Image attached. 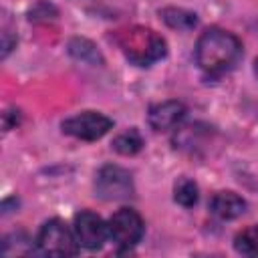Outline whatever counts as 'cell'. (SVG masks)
<instances>
[{
  "label": "cell",
  "mask_w": 258,
  "mask_h": 258,
  "mask_svg": "<svg viewBox=\"0 0 258 258\" xmlns=\"http://www.w3.org/2000/svg\"><path fill=\"white\" fill-rule=\"evenodd\" d=\"M234 248L238 254L244 256H258V224L248 226L234 238Z\"/></svg>",
  "instance_id": "obj_13"
},
{
  "label": "cell",
  "mask_w": 258,
  "mask_h": 258,
  "mask_svg": "<svg viewBox=\"0 0 258 258\" xmlns=\"http://www.w3.org/2000/svg\"><path fill=\"white\" fill-rule=\"evenodd\" d=\"M109 238L119 250L133 248L143 236V220L131 208H121L109 218Z\"/></svg>",
  "instance_id": "obj_5"
},
{
  "label": "cell",
  "mask_w": 258,
  "mask_h": 258,
  "mask_svg": "<svg viewBox=\"0 0 258 258\" xmlns=\"http://www.w3.org/2000/svg\"><path fill=\"white\" fill-rule=\"evenodd\" d=\"M73 232H75L79 246L87 248V250H99L109 236V228L101 220V216H97L95 212H89V210H83L75 216Z\"/></svg>",
  "instance_id": "obj_7"
},
{
  "label": "cell",
  "mask_w": 258,
  "mask_h": 258,
  "mask_svg": "<svg viewBox=\"0 0 258 258\" xmlns=\"http://www.w3.org/2000/svg\"><path fill=\"white\" fill-rule=\"evenodd\" d=\"M113 149L121 155H135L141 151L143 147V137L137 129H129L125 133H119L115 139H113Z\"/></svg>",
  "instance_id": "obj_12"
},
{
  "label": "cell",
  "mask_w": 258,
  "mask_h": 258,
  "mask_svg": "<svg viewBox=\"0 0 258 258\" xmlns=\"http://www.w3.org/2000/svg\"><path fill=\"white\" fill-rule=\"evenodd\" d=\"M242 56V42L228 30L208 28L196 42V62L208 75H224Z\"/></svg>",
  "instance_id": "obj_1"
},
{
  "label": "cell",
  "mask_w": 258,
  "mask_h": 258,
  "mask_svg": "<svg viewBox=\"0 0 258 258\" xmlns=\"http://www.w3.org/2000/svg\"><path fill=\"white\" fill-rule=\"evenodd\" d=\"M121 52L137 67H149L165 56L167 44L165 40L151 28L145 26H129L117 30L115 36Z\"/></svg>",
  "instance_id": "obj_2"
},
{
  "label": "cell",
  "mask_w": 258,
  "mask_h": 258,
  "mask_svg": "<svg viewBox=\"0 0 258 258\" xmlns=\"http://www.w3.org/2000/svg\"><path fill=\"white\" fill-rule=\"evenodd\" d=\"M69 52L79 58V60H85V62H91V64H97V62H103L99 50L95 48V44L87 38H73L69 42Z\"/></svg>",
  "instance_id": "obj_14"
},
{
  "label": "cell",
  "mask_w": 258,
  "mask_h": 258,
  "mask_svg": "<svg viewBox=\"0 0 258 258\" xmlns=\"http://www.w3.org/2000/svg\"><path fill=\"white\" fill-rule=\"evenodd\" d=\"M198 198H200V189H198V183L189 177H179L173 185V200L183 206V208H191L198 204Z\"/></svg>",
  "instance_id": "obj_11"
},
{
  "label": "cell",
  "mask_w": 258,
  "mask_h": 258,
  "mask_svg": "<svg viewBox=\"0 0 258 258\" xmlns=\"http://www.w3.org/2000/svg\"><path fill=\"white\" fill-rule=\"evenodd\" d=\"M95 191L105 202H119L133 196L131 173L119 165H103L95 177Z\"/></svg>",
  "instance_id": "obj_4"
},
{
  "label": "cell",
  "mask_w": 258,
  "mask_h": 258,
  "mask_svg": "<svg viewBox=\"0 0 258 258\" xmlns=\"http://www.w3.org/2000/svg\"><path fill=\"white\" fill-rule=\"evenodd\" d=\"M12 46H16V38H10V32L4 30L2 32V56L4 58L8 56V52L12 50Z\"/></svg>",
  "instance_id": "obj_15"
},
{
  "label": "cell",
  "mask_w": 258,
  "mask_h": 258,
  "mask_svg": "<svg viewBox=\"0 0 258 258\" xmlns=\"http://www.w3.org/2000/svg\"><path fill=\"white\" fill-rule=\"evenodd\" d=\"M210 212L218 220H234L246 212V202L234 191H218L210 200Z\"/></svg>",
  "instance_id": "obj_9"
},
{
  "label": "cell",
  "mask_w": 258,
  "mask_h": 258,
  "mask_svg": "<svg viewBox=\"0 0 258 258\" xmlns=\"http://www.w3.org/2000/svg\"><path fill=\"white\" fill-rule=\"evenodd\" d=\"M36 248L38 252L48 256H75L79 250V242L75 238V232H71L62 220L54 218L44 222L38 230Z\"/></svg>",
  "instance_id": "obj_3"
},
{
  "label": "cell",
  "mask_w": 258,
  "mask_h": 258,
  "mask_svg": "<svg viewBox=\"0 0 258 258\" xmlns=\"http://www.w3.org/2000/svg\"><path fill=\"white\" fill-rule=\"evenodd\" d=\"M185 117V105L179 101H163L149 107L147 121L151 129L155 131H167L173 129L181 119Z\"/></svg>",
  "instance_id": "obj_8"
},
{
  "label": "cell",
  "mask_w": 258,
  "mask_h": 258,
  "mask_svg": "<svg viewBox=\"0 0 258 258\" xmlns=\"http://www.w3.org/2000/svg\"><path fill=\"white\" fill-rule=\"evenodd\" d=\"M111 127H113V121L107 115L97 113V111H83L60 123L62 133L83 139V141H97L105 133H109Z\"/></svg>",
  "instance_id": "obj_6"
},
{
  "label": "cell",
  "mask_w": 258,
  "mask_h": 258,
  "mask_svg": "<svg viewBox=\"0 0 258 258\" xmlns=\"http://www.w3.org/2000/svg\"><path fill=\"white\" fill-rule=\"evenodd\" d=\"M254 73H256V77H258V58H256V62H254Z\"/></svg>",
  "instance_id": "obj_16"
},
{
  "label": "cell",
  "mask_w": 258,
  "mask_h": 258,
  "mask_svg": "<svg viewBox=\"0 0 258 258\" xmlns=\"http://www.w3.org/2000/svg\"><path fill=\"white\" fill-rule=\"evenodd\" d=\"M159 16L169 28H175V30H191L198 24V16L194 12L175 8V6H167V8L159 10Z\"/></svg>",
  "instance_id": "obj_10"
}]
</instances>
